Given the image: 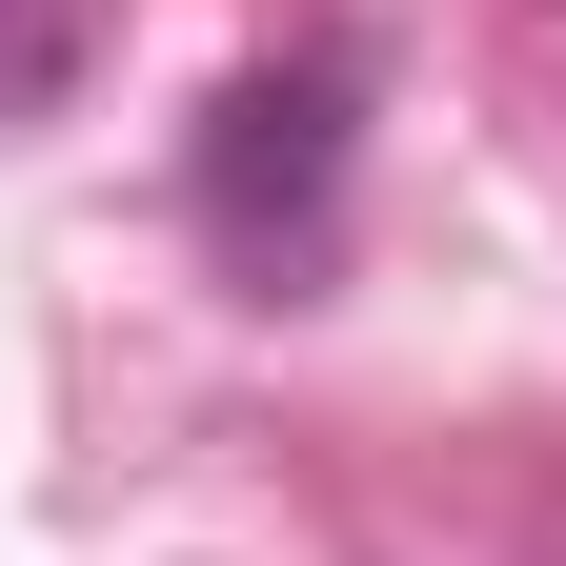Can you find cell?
Masks as SVG:
<instances>
[{
	"instance_id": "1",
	"label": "cell",
	"mask_w": 566,
	"mask_h": 566,
	"mask_svg": "<svg viewBox=\"0 0 566 566\" xmlns=\"http://www.w3.org/2000/svg\"><path fill=\"white\" fill-rule=\"evenodd\" d=\"M324 182H344V61H283V82H243L223 122H202V223H223L243 263L304 243Z\"/></svg>"
},
{
	"instance_id": "2",
	"label": "cell",
	"mask_w": 566,
	"mask_h": 566,
	"mask_svg": "<svg viewBox=\"0 0 566 566\" xmlns=\"http://www.w3.org/2000/svg\"><path fill=\"white\" fill-rule=\"evenodd\" d=\"M41 41H61V0H0V61H41Z\"/></svg>"
}]
</instances>
